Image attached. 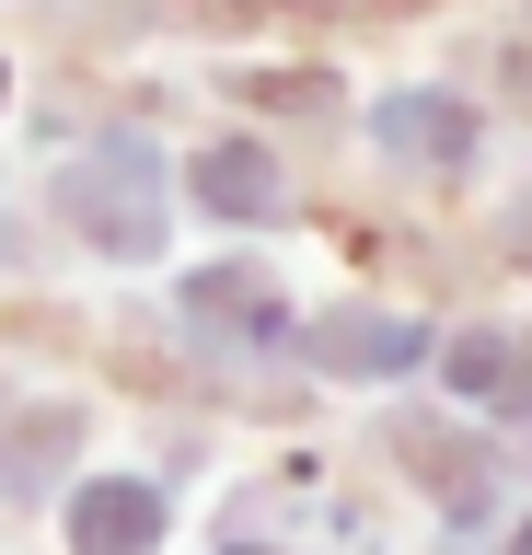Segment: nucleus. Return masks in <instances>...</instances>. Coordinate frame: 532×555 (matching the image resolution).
Here are the masks:
<instances>
[{
  "label": "nucleus",
  "mask_w": 532,
  "mask_h": 555,
  "mask_svg": "<svg viewBox=\"0 0 532 555\" xmlns=\"http://www.w3.org/2000/svg\"><path fill=\"white\" fill-rule=\"evenodd\" d=\"M463 393H497V405H532V336H463Z\"/></svg>",
  "instance_id": "nucleus-1"
}]
</instances>
